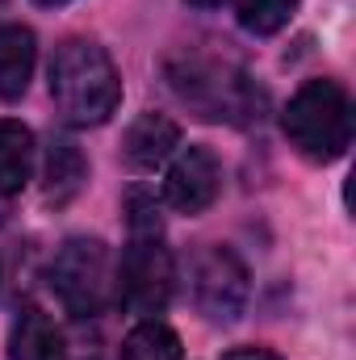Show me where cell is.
Returning a JSON list of instances; mask_svg holds the SVG:
<instances>
[{"label": "cell", "instance_id": "cell-9", "mask_svg": "<svg viewBox=\"0 0 356 360\" xmlns=\"http://www.w3.org/2000/svg\"><path fill=\"white\" fill-rule=\"evenodd\" d=\"M42 180H46L42 197H46L51 205L76 201L80 188L89 184V160H84V151H80L72 139H55L51 151H46V172H42Z\"/></svg>", "mask_w": 356, "mask_h": 360}, {"label": "cell", "instance_id": "cell-11", "mask_svg": "<svg viewBox=\"0 0 356 360\" xmlns=\"http://www.w3.org/2000/svg\"><path fill=\"white\" fill-rule=\"evenodd\" d=\"M34 172V130L17 117H0V193L13 197Z\"/></svg>", "mask_w": 356, "mask_h": 360}, {"label": "cell", "instance_id": "cell-12", "mask_svg": "<svg viewBox=\"0 0 356 360\" xmlns=\"http://www.w3.org/2000/svg\"><path fill=\"white\" fill-rule=\"evenodd\" d=\"M180 335L168 327V323H160V319H143L130 335H126V344H122V356L117 360H180Z\"/></svg>", "mask_w": 356, "mask_h": 360}, {"label": "cell", "instance_id": "cell-2", "mask_svg": "<svg viewBox=\"0 0 356 360\" xmlns=\"http://www.w3.org/2000/svg\"><path fill=\"white\" fill-rule=\"evenodd\" d=\"M51 96L63 122L105 126L122 105V76L109 51L89 38H68L51 59Z\"/></svg>", "mask_w": 356, "mask_h": 360}, {"label": "cell", "instance_id": "cell-5", "mask_svg": "<svg viewBox=\"0 0 356 360\" xmlns=\"http://www.w3.org/2000/svg\"><path fill=\"white\" fill-rule=\"evenodd\" d=\"M248 269L231 248H205L193 260V302L210 323H235L248 306Z\"/></svg>", "mask_w": 356, "mask_h": 360}, {"label": "cell", "instance_id": "cell-13", "mask_svg": "<svg viewBox=\"0 0 356 360\" xmlns=\"http://www.w3.org/2000/svg\"><path fill=\"white\" fill-rule=\"evenodd\" d=\"M235 13L243 21V30L252 34H276L293 21L298 0H235Z\"/></svg>", "mask_w": 356, "mask_h": 360}, {"label": "cell", "instance_id": "cell-14", "mask_svg": "<svg viewBox=\"0 0 356 360\" xmlns=\"http://www.w3.org/2000/svg\"><path fill=\"white\" fill-rule=\"evenodd\" d=\"M222 360H281V356L268 352V348H231Z\"/></svg>", "mask_w": 356, "mask_h": 360}, {"label": "cell", "instance_id": "cell-16", "mask_svg": "<svg viewBox=\"0 0 356 360\" xmlns=\"http://www.w3.org/2000/svg\"><path fill=\"white\" fill-rule=\"evenodd\" d=\"M34 4H42V8H59V4H68V0H34Z\"/></svg>", "mask_w": 356, "mask_h": 360}, {"label": "cell", "instance_id": "cell-8", "mask_svg": "<svg viewBox=\"0 0 356 360\" xmlns=\"http://www.w3.org/2000/svg\"><path fill=\"white\" fill-rule=\"evenodd\" d=\"M38 63V42L30 25H0V101H21Z\"/></svg>", "mask_w": 356, "mask_h": 360}, {"label": "cell", "instance_id": "cell-1", "mask_svg": "<svg viewBox=\"0 0 356 360\" xmlns=\"http://www.w3.org/2000/svg\"><path fill=\"white\" fill-rule=\"evenodd\" d=\"M126 210H130V243H126V256H122V264H117L113 297H117L130 314L155 319V314H164V306H168V297H172L177 264H172V252H168V243H164L155 201L143 197V193H130Z\"/></svg>", "mask_w": 356, "mask_h": 360}, {"label": "cell", "instance_id": "cell-6", "mask_svg": "<svg viewBox=\"0 0 356 360\" xmlns=\"http://www.w3.org/2000/svg\"><path fill=\"white\" fill-rule=\"evenodd\" d=\"M222 193V164L210 147H184L164 172V201L177 214H205Z\"/></svg>", "mask_w": 356, "mask_h": 360}, {"label": "cell", "instance_id": "cell-4", "mask_svg": "<svg viewBox=\"0 0 356 360\" xmlns=\"http://www.w3.org/2000/svg\"><path fill=\"white\" fill-rule=\"evenodd\" d=\"M51 289L68 314L92 319L113 302V264L101 239H68L51 264Z\"/></svg>", "mask_w": 356, "mask_h": 360}, {"label": "cell", "instance_id": "cell-17", "mask_svg": "<svg viewBox=\"0 0 356 360\" xmlns=\"http://www.w3.org/2000/svg\"><path fill=\"white\" fill-rule=\"evenodd\" d=\"M0 4H4V0H0Z\"/></svg>", "mask_w": 356, "mask_h": 360}, {"label": "cell", "instance_id": "cell-7", "mask_svg": "<svg viewBox=\"0 0 356 360\" xmlns=\"http://www.w3.org/2000/svg\"><path fill=\"white\" fill-rule=\"evenodd\" d=\"M177 147H180V126L168 113H139L122 134V160L134 172L160 168L164 160H172Z\"/></svg>", "mask_w": 356, "mask_h": 360}, {"label": "cell", "instance_id": "cell-3", "mask_svg": "<svg viewBox=\"0 0 356 360\" xmlns=\"http://www.w3.org/2000/svg\"><path fill=\"white\" fill-rule=\"evenodd\" d=\"M289 147L310 164H331L352 143V101L336 80H306L281 113Z\"/></svg>", "mask_w": 356, "mask_h": 360}, {"label": "cell", "instance_id": "cell-15", "mask_svg": "<svg viewBox=\"0 0 356 360\" xmlns=\"http://www.w3.org/2000/svg\"><path fill=\"white\" fill-rule=\"evenodd\" d=\"M189 4H197V8H214V4H222V0H189Z\"/></svg>", "mask_w": 356, "mask_h": 360}, {"label": "cell", "instance_id": "cell-10", "mask_svg": "<svg viewBox=\"0 0 356 360\" xmlns=\"http://www.w3.org/2000/svg\"><path fill=\"white\" fill-rule=\"evenodd\" d=\"M8 356L13 360H63V331L55 327V319L38 306L21 310V319L13 323L8 335Z\"/></svg>", "mask_w": 356, "mask_h": 360}]
</instances>
